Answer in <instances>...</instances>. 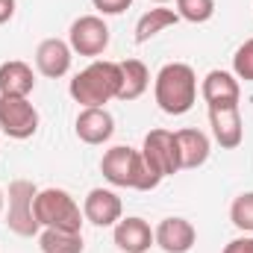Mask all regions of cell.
<instances>
[{
  "instance_id": "cell-1",
  "label": "cell",
  "mask_w": 253,
  "mask_h": 253,
  "mask_svg": "<svg viewBox=\"0 0 253 253\" xmlns=\"http://www.w3.org/2000/svg\"><path fill=\"white\" fill-rule=\"evenodd\" d=\"M153 97L156 106L165 115H186L197 103V74L186 62H168L159 68L153 80Z\"/></svg>"
},
{
  "instance_id": "cell-2",
  "label": "cell",
  "mask_w": 253,
  "mask_h": 253,
  "mask_svg": "<svg viewBox=\"0 0 253 253\" xmlns=\"http://www.w3.org/2000/svg\"><path fill=\"white\" fill-rule=\"evenodd\" d=\"M121 91V65L109 59H94L80 74H74L68 94L85 109V106H106L109 100H118Z\"/></svg>"
},
{
  "instance_id": "cell-3",
  "label": "cell",
  "mask_w": 253,
  "mask_h": 253,
  "mask_svg": "<svg viewBox=\"0 0 253 253\" xmlns=\"http://www.w3.org/2000/svg\"><path fill=\"white\" fill-rule=\"evenodd\" d=\"M100 171L106 177V183L118 186V189H135V191H150L156 189L162 180H156L144 159H141V150L135 147H126V144H115L103 153L100 159Z\"/></svg>"
},
{
  "instance_id": "cell-4",
  "label": "cell",
  "mask_w": 253,
  "mask_h": 253,
  "mask_svg": "<svg viewBox=\"0 0 253 253\" xmlns=\"http://www.w3.org/2000/svg\"><path fill=\"white\" fill-rule=\"evenodd\" d=\"M36 221L44 227L56 230H74L83 233V209L65 189H42L36 194Z\"/></svg>"
},
{
  "instance_id": "cell-5",
  "label": "cell",
  "mask_w": 253,
  "mask_h": 253,
  "mask_svg": "<svg viewBox=\"0 0 253 253\" xmlns=\"http://www.w3.org/2000/svg\"><path fill=\"white\" fill-rule=\"evenodd\" d=\"M36 183L33 180H12L9 183V206H6V227L15 233V236H24V239H33L39 236L42 224L36 221Z\"/></svg>"
},
{
  "instance_id": "cell-6",
  "label": "cell",
  "mask_w": 253,
  "mask_h": 253,
  "mask_svg": "<svg viewBox=\"0 0 253 253\" xmlns=\"http://www.w3.org/2000/svg\"><path fill=\"white\" fill-rule=\"evenodd\" d=\"M141 159L156 180H165V177H174L177 171H183L177 135L171 129H150L141 144Z\"/></svg>"
},
{
  "instance_id": "cell-7",
  "label": "cell",
  "mask_w": 253,
  "mask_h": 253,
  "mask_svg": "<svg viewBox=\"0 0 253 253\" xmlns=\"http://www.w3.org/2000/svg\"><path fill=\"white\" fill-rule=\"evenodd\" d=\"M68 44L74 53L88 56V59H97L100 53H106L109 27H106L103 15H80L68 30Z\"/></svg>"
},
{
  "instance_id": "cell-8",
  "label": "cell",
  "mask_w": 253,
  "mask_h": 253,
  "mask_svg": "<svg viewBox=\"0 0 253 253\" xmlns=\"http://www.w3.org/2000/svg\"><path fill=\"white\" fill-rule=\"evenodd\" d=\"M39 109L30 103V97H9L0 94V129L9 138H33L39 132Z\"/></svg>"
},
{
  "instance_id": "cell-9",
  "label": "cell",
  "mask_w": 253,
  "mask_h": 253,
  "mask_svg": "<svg viewBox=\"0 0 253 253\" xmlns=\"http://www.w3.org/2000/svg\"><path fill=\"white\" fill-rule=\"evenodd\" d=\"M124 215V203L112 189H91L83 200V218L94 227H115Z\"/></svg>"
},
{
  "instance_id": "cell-10",
  "label": "cell",
  "mask_w": 253,
  "mask_h": 253,
  "mask_svg": "<svg viewBox=\"0 0 253 253\" xmlns=\"http://www.w3.org/2000/svg\"><path fill=\"white\" fill-rule=\"evenodd\" d=\"M209 126H212L215 141H218L224 150H236V147L245 141V124H242L239 103H230V106H209Z\"/></svg>"
},
{
  "instance_id": "cell-11",
  "label": "cell",
  "mask_w": 253,
  "mask_h": 253,
  "mask_svg": "<svg viewBox=\"0 0 253 253\" xmlns=\"http://www.w3.org/2000/svg\"><path fill=\"white\" fill-rule=\"evenodd\" d=\"M153 239L165 253H189L197 242V230L189 218L171 215V218L159 221V227L153 230Z\"/></svg>"
},
{
  "instance_id": "cell-12",
  "label": "cell",
  "mask_w": 253,
  "mask_h": 253,
  "mask_svg": "<svg viewBox=\"0 0 253 253\" xmlns=\"http://www.w3.org/2000/svg\"><path fill=\"white\" fill-rule=\"evenodd\" d=\"M74 132L85 144H106L115 132V118L106 106H85L74 121Z\"/></svg>"
},
{
  "instance_id": "cell-13",
  "label": "cell",
  "mask_w": 253,
  "mask_h": 253,
  "mask_svg": "<svg viewBox=\"0 0 253 253\" xmlns=\"http://www.w3.org/2000/svg\"><path fill=\"white\" fill-rule=\"evenodd\" d=\"M71 59H74V50H71V44L62 42V39H44L36 47V68L47 80L65 77L71 71Z\"/></svg>"
},
{
  "instance_id": "cell-14",
  "label": "cell",
  "mask_w": 253,
  "mask_h": 253,
  "mask_svg": "<svg viewBox=\"0 0 253 253\" xmlns=\"http://www.w3.org/2000/svg\"><path fill=\"white\" fill-rule=\"evenodd\" d=\"M200 97L206 100V106H230V103H239L242 97V85H239V77L230 74V71H209L200 83Z\"/></svg>"
},
{
  "instance_id": "cell-15",
  "label": "cell",
  "mask_w": 253,
  "mask_h": 253,
  "mask_svg": "<svg viewBox=\"0 0 253 253\" xmlns=\"http://www.w3.org/2000/svg\"><path fill=\"white\" fill-rule=\"evenodd\" d=\"M112 239H115L118 251H124V253H147L150 251V245H156L150 224H147L144 218H138V215L121 218V221L115 224Z\"/></svg>"
},
{
  "instance_id": "cell-16",
  "label": "cell",
  "mask_w": 253,
  "mask_h": 253,
  "mask_svg": "<svg viewBox=\"0 0 253 253\" xmlns=\"http://www.w3.org/2000/svg\"><path fill=\"white\" fill-rule=\"evenodd\" d=\"M36 88V74L33 68L21 59H9L0 65V94L9 97H30Z\"/></svg>"
},
{
  "instance_id": "cell-17",
  "label": "cell",
  "mask_w": 253,
  "mask_h": 253,
  "mask_svg": "<svg viewBox=\"0 0 253 253\" xmlns=\"http://www.w3.org/2000/svg\"><path fill=\"white\" fill-rule=\"evenodd\" d=\"M174 135H177L183 171H194V168L206 165V159H209V135H206V132L189 126V129H177Z\"/></svg>"
},
{
  "instance_id": "cell-18",
  "label": "cell",
  "mask_w": 253,
  "mask_h": 253,
  "mask_svg": "<svg viewBox=\"0 0 253 253\" xmlns=\"http://www.w3.org/2000/svg\"><path fill=\"white\" fill-rule=\"evenodd\" d=\"M121 65V91H118V100H138L144 91H147V85H150V71H147V65L141 62V59H124Z\"/></svg>"
},
{
  "instance_id": "cell-19",
  "label": "cell",
  "mask_w": 253,
  "mask_h": 253,
  "mask_svg": "<svg viewBox=\"0 0 253 253\" xmlns=\"http://www.w3.org/2000/svg\"><path fill=\"white\" fill-rule=\"evenodd\" d=\"M177 21H180V15H177L174 9H165V6L147 9V12L138 18V24H135V44H144V42H150L153 36H159L162 30L174 27Z\"/></svg>"
},
{
  "instance_id": "cell-20",
  "label": "cell",
  "mask_w": 253,
  "mask_h": 253,
  "mask_svg": "<svg viewBox=\"0 0 253 253\" xmlns=\"http://www.w3.org/2000/svg\"><path fill=\"white\" fill-rule=\"evenodd\" d=\"M39 248H42V253H83L85 245H83V233L44 227L39 233Z\"/></svg>"
},
{
  "instance_id": "cell-21",
  "label": "cell",
  "mask_w": 253,
  "mask_h": 253,
  "mask_svg": "<svg viewBox=\"0 0 253 253\" xmlns=\"http://www.w3.org/2000/svg\"><path fill=\"white\" fill-rule=\"evenodd\" d=\"M180 21H189V24H206L212 15H215V0H177V9Z\"/></svg>"
},
{
  "instance_id": "cell-22",
  "label": "cell",
  "mask_w": 253,
  "mask_h": 253,
  "mask_svg": "<svg viewBox=\"0 0 253 253\" xmlns=\"http://www.w3.org/2000/svg\"><path fill=\"white\" fill-rule=\"evenodd\" d=\"M230 221L236 230L253 233V191H242L230 206Z\"/></svg>"
},
{
  "instance_id": "cell-23",
  "label": "cell",
  "mask_w": 253,
  "mask_h": 253,
  "mask_svg": "<svg viewBox=\"0 0 253 253\" xmlns=\"http://www.w3.org/2000/svg\"><path fill=\"white\" fill-rule=\"evenodd\" d=\"M233 74L239 80H245V83H253V39H248L236 50V56H233Z\"/></svg>"
},
{
  "instance_id": "cell-24",
  "label": "cell",
  "mask_w": 253,
  "mask_h": 253,
  "mask_svg": "<svg viewBox=\"0 0 253 253\" xmlns=\"http://www.w3.org/2000/svg\"><path fill=\"white\" fill-rule=\"evenodd\" d=\"M91 6L100 12V15H121L132 6V0H91Z\"/></svg>"
},
{
  "instance_id": "cell-25",
  "label": "cell",
  "mask_w": 253,
  "mask_h": 253,
  "mask_svg": "<svg viewBox=\"0 0 253 253\" xmlns=\"http://www.w3.org/2000/svg\"><path fill=\"white\" fill-rule=\"evenodd\" d=\"M224 253H253V233L242 236V239H233V242L224 248Z\"/></svg>"
},
{
  "instance_id": "cell-26",
  "label": "cell",
  "mask_w": 253,
  "mask_h": 253,
  "mask_svg": "<svg viewBox=\"0 0 253 253\" xmlns=\"http://www.w3.org/2000/svg\"><path fill=\"white\" fill-rule=\"evenodd\" d=\"M12 15H15V0H0V24L12 21Z\"/></svg>"
},
{
  "instance_id": "cell-27",
  "label": "cell",
  "mask_w": 253,
  "mask_h": 253,
  "mask_svg": "<svg viewBox=\"0 0 253 253\" xmlns=\"http://www.w3.org/2000/svg\"><path fill=\"white\" fill-rule=\"evenodd\" d=\"M3 206H6V194H3V189H0V215H3Z\"/></svg>"
},
{
  "instance_id": "cell-28",
  "label": "cell",
  "mask_w": 253,
  "mask_h": 253,
  "mask_svg": "<svg viewBox=\"0 0 253 253\" xmlns=\"http://www.w3.org/2000/svg\"><path fill=\"white\" fill-rule=\"evenodd\" d=\"M153 3H168V0H153Z\"/></svg>"
}]
</instances>
